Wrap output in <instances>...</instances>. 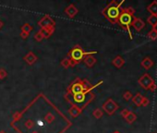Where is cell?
<instances>
[{
    "instance_id": "1",
    "label": "cell",
    "mask_w": 157,
    "mask_h": 133,
    "mask_svg": "<svg viewBox=\"0 0 157 133\" xmlns=\"http://www.w3.org/2000/svg\"><path fill=\"white\" fill-rule=\"evenodd\" d=\"M123 3H124V1L120 2L119 4L117 1H112L104 10H103V14H104L113 24L117 22L119 15H120V9H119V7H120V6Z\"/></svg>"
},
{
    "instance_id": "2",
    "label": "cell",
    "mask_w": 157,
    "mask_h": 133,
    "mask_svg": "<svg viewBox=\"0 0 157 133\" xmlns=\"http://www.w3.org/2000/svg\"><path fill=\"white\" fill-rule=\"evenodd\" d=\"M90 91H84V93H77V94H72L73 100H74V105L77 106L78 105L81 107L87 105V103L89 101H91V99H93V94H89Z\"/></svg>"
},
{
    "instance_id": "3",
    "label": "cell",
    "mask_w": 157,
    "mask_h": 133,
    "mask_svg": "<svg viewBox=\"0 0 157 133\" xmlns=\"http://www.w3.org/2000/svg\"><path fill=\"white\" fill-rule=\"evenodd\" d=\"M132 20H133V16H131L129 14H127L123 11L120 12V15H119V18H118V20H117V22L121 25V27L125 29L126 31L129 32L130 38H131V32H130V30H129V26L132 23Z\"/></svg>"
},
{
    "instance_id": "4",
    "label": "cell",
    "mask_w": 157,
    "mask_h": 133,
    "mask_svg": "<svg viewBox=\"0 0 157 133\" xmlns=\"http://www.w3.org/2000/svg\"><path fill=\"white\" fill-rule=\"evenodd\" d=\"M89 82L87 81H78V82H74L73 84L70 86L69 91H71L72 94H77V93H84L85 90L87 91L88 90H92L89 89Z\"/></svg>"
},
{
    "instance_id": "5",
    "label": "cell",
    "mask_w": 157,
    "mask_h": 133,
    "mask_svg": "<svg viewBox=\"0 0 157 133\" xmlns=\"http://www.w3.org/2000/svg\"><path fill=\"white\" fill-rule=\"evenodd\" d=\"M138 82H139V84L142 87V88L148 90L151 87V85L152 84V83L154 82V79H152L148 73H145V74H143L142 76L139 79Z\"/></svg>"
},
{
    "instance_id": "6",
    "label": "cell",
    "mask_w": 157,
    "mask_h": 133,
    "mask_svg": "<svg viewBox=\"0 0 157 133\" xmlns=\"http://www.w3.org/2000/svg\"><path fill=\"white\" fill-rule=\"evenodd\" d=\"M103 108H104V110L106 112L108 115H113L115 111L118 109V105L117 103L114 102L112 99H108L107 101L104 103V105H103Z\"/></svg>"
},
{
    "instance_id": "7",
    "label": "cell",
    "mask_w": 157,
    "mask_h": 133,
    "mask_svg": "<svg viewBox=\"0 0 157 133\" xmlns=\"http://www.w3.org/2000/svg\"><path fill=\"white\" fill-rule=\"evenodd\" d=\"M93 53H95V52H92V53H85L82 51L81 49L78 48V46L75 47L71 52H70V56H71L72 59L77 62V61H80L81 59L83 58V56L85 55H90V54H93Z\"/></svg>"
},
{
    "instance_id": "8",
    "label": "cell",
    "mask_w": 157,
    "mask_h": 133,
    "mask_svg": "<svg viewBox=\"0 0 157 133\" xmlns=\"http://www.w3.org/2000/svg\"><path fill=\"white\" fill-rule=\"evenodd\" d=\"M131 25L136 31L140 32V31H142L144 27H145V22H144L142 19H140L139 18H133V20H132Z\"/></svg>"
},
{
    "instance_id": "9",
    "label": "cell",
    "mask_w": 157,
    "mask_h": 133,
    "mask_svg": "<svg viewBox=\"0 0 157 133\" xmlns=\"http://www.w3.org/2000/svg\"><path fill=\"white\" fill-rule=\"evenodd\" d=\"M142 66L143 69H145L146 70H149L152 69V66H154V61H152L150 57H145L143 58V60L142 61Z\"/></svg>"
},
{
    "instance_id": "10",
    "label": "cell",
    "mask_w": 157,
    "mask_h": 133,
    "mask_svg": "<svg viewBox=\"0 0 157 133\" xmlns=\"http://www.w3.org/2000/svg\"><path fill=\"white\" fill-rule=\"evenodd\" d=\"M112 63H113V65L115 66V68L120 69V68H122V66H124V64H125V60H124V58H122L121 56H117L113 60Z\"/></svg>"
},
{
    "instance_id": "11",
    "label": "cell",
    "mask_w": 157,
    "mask_h": 133,
    "mask_svg": "<svg viewBox=\"0 0 157 133\" xmlns=\"http://www.w3.org/2000/svg\"><path fill=\"white\" fill-rule=\"evenodd\" d=\"M147 10L150 12L152 15L157 16V1H152L150 5L148 6Z\"/></svg>"
},
{
    "instance_id": "12",
    "label": "cell",
    "mask_w": 157,
    "mask_h": 133,
    "mask_svg": "<svg viewBox=\"0 0 157 133\" xmlns=\"http://www.w3.org/2000/svg\"><path fill=\"white\" fill-rule=\"evenodd\" d=\"M142 95L140 94V93H138L137 94L135 95V96L132 97V102L137 106H142Z\"/></svg>"
},
{
    "instance_id": "13",
    "label": "cell",
    "mask_w": 157,
    "mask_h": 133,
    "mask_svg": "<svg viewBox=\"0 0 157 133\" xmlns=\"http://www.w3.org/2000/svg\"><path fill=\"white\" fill-rule=\"evenodd\" d=\"M84 62L86 63V65H87L88 66H93L94 64H95V58L93 57V56H87L85 57V59H84Z\"/></svg>"
},
{
    "instance_id": "14",
    "label": "cell",
    "mask_w": 157,
    "mask_h": 133,
    "mask_svg": "<svg viewBox=\"0 0 157 133\" xmlns=\"http://www.w3.org/2000/svg\"><path fill=\"white\" fill-rule=\"evenodd\" d=\"M66 12H67L68 15L69 17H73V16H75V15H76V13L78 12V10H77V8H76V7H74L71 5L69 7H68L67 9H66Z\"/></svg>"
},
{
    "instance_id": "15",
    "label": "cell",
    "mask_w": 157,
    "mask_h": 133,
    "mask_svg": "<svg viewBox=\"0 0 157 133\" xmlns=\"http://www.w3.org/2000/svg\"><path fill=\"white\" fill-rule=\"evenodd\" d=\"M147 22L150 24V25H152V27L155 26V25L157 24V16H155V15H151L147 19Z\"/></svg>"
},
{
    "instance_id": "16",
    "label": "cell",
    "mask_w": 157,
    "mask_h": 133,
    "mask_svg": "<svg viewBox=\"0 0 157 133\" xmlns=\"http://www.w3.org/2000/svg\"><path fill=\"white\" fill-rule=\"evenodd\" d=\"M136 118H137V116H136V115L134 113H132V112H130V113L126 116V120L127 121V123H129V124L133 123L136 120Z\"/></svg>"
},
{
    "instance_id": "17",
    "label": "cell",
    "mask_w": 157,
    "mask_h": 133,
    "mask_svg": "<svg viewBox=\"0 0 157 133\" xmlns=\"http://www.w3.org/2000/svg\"><path fill=\"white\" fill-rule=\"evenodd\" d=\"M147 36L150 38L151 40H152V41H155L156 39H157V32L152 29V30H151L150 32H148V34H147Z\"/></svg>"
},
{
    "instance_id": "18",
    "label": "cell",
    "mask_w": 157,
    "mask_h": 133,
    "mask_svg": "<svg viewBox=\"0 0 157 133\" xmlns=\"http://www.w3.org/2000/svg\"><path fill=\"white\" fill-rule=\"evenodd\" d=\"M25 59L27 60L28 63L32 64V63H34V62L36 60V57L34 56V54H32V53H30V54H28V56L25 57Z\"/></svg>"
},
{
    "instance_id": "19",
    "label": "cell",
    "mask_w": 157,
    "mask_h": 133,
    "mask_svg": "<svg viewBox=\"0 0 157 133\" xmlns=\"http://www.w3.org/2000/svg\"><path fill=\"white\" fill-rule=\"evenodd\" d=\"M121 11L123 12H125V13L127 14H129L131 16H133L135 14V9L133 7H126V8H124V9H122Z\"/></svg>"
},
{
    "instance_id": "20",
    "label": "cell",
    "mask_w": 157,
    "mask_h": 133,
    "mask_svg": "<svg viewBox=\"0 0 157 133\" xmlns=\"http://www.w3.org/2000/svg\"><path fill=\"white\" fill-rule=\"evenodd\" d=\"M123 97H124V99H125V100H127V101H129L130 99H132V94H131L130 91H127L126 93L123 94Z\"/></svg>"
},
{
    "instance_id": "21",
    "label": "cell",
    "mask_w": 157,
    "mask_h": 133,
    "mask_svg": "<svg viewBox=\"0 0 157 133\" xmlns=\"http://www.w3.org/2000/svg\"><path fill=\"white\" fill-rule=\"evenodd\" d=\"M93 116H95L96 118H100L101 116H103V111L101 109H96L95 111L93 112Z\"/></svg>"
},
{
    "instance_id": "22",
    "label": "cell",
    "mask_w": 157,
    "mask_h": 133,
    "mask_svg": "<svg viewBox=\"0 0 157 133\" xmlns=\"http://www.w3.org/2000/svg\"><path fill=\"white\" fill-rule=\"evenodd\" d=\"M149 103H150V101L147 97H142V106H147Z\"/></svg>"
},
{
    "instance_id": "23",
    "label": "cell",
    "mask_w": 157,
    "mask_h": 133,
    "mask_svg": "<svg viewBox=\"0 0 157 133\" xmlns=\"http://www.w3.org/2000/svg\"><path fill=\"white\" fill-rule=\"evenodd\" d=\"M130 113V111L129 110V109H123L122 111H121V116H123L124 118H126V116L129 115Z\"/></svg>"
},
{
    "instance_id": "24",
    "label": "cell",
    "mask_w": 157,
    "mask_h": 133,
    "mask_svg": "<svg viewBox=\"0 0 157 133\" xmlns=\"http://www.w3.org/2000/svg\"><path fill=\"white\" fill-rule=\"evenodd\" d=\"M31 30H32V27L29 26L28 24H25V25H24V26L22 27V31H23V32H29Z\"/></svg>"
},
{
    "instance_id": "25",
    "label": "cell",
    "mask_w": 157,
    "mask_h": 133,
    "mask_svg": "<svg viewBox=\"0 0 157 133\" xmlns=\"http://www.w3.org/2000/svg\"><path fill=\"white\" fill-rule=\"evenodd\" d=\"M156 89H157V86H156V83H155V81H154V82L151 85L150 88H149V90H151L152 91H156Z\"/></svg>"
},
{
    "instance_id": "26",
    "label": "cell",
    "mask_w": 157,
    "mask_h": 133,
    "mask_svg": "<svg viewBox=\"0 0 157 133\" xmlns=\"http://www.w3.org/2000/svg\"><path fill=\"white\" fill-rule=\"evenodd\" d=\"M35 38H36V40H41V39L43 38V35L41 34V33H39V34L37 33V34L35 35Z\"/></svg>"
},
{
    "instance_id": "27",
    "label": "cell",
    "mask_w": 157,
    "mask_h": 133,
    "mask_svg": "<svg viewBox=\"0 0 157 133\" xmlns=\"http://www.w3.org/2000/svg\"><path fill=\"white\" fill-rule=\"evenodd\" d=\"M152 29H154V30L157 32V24L155 25V26H154V27H152Z\"/></svg>"
},
{
    "instance_id": "28",
    "label": "cell",
    "mask_w": 157,
    "mask_h": 133,
    "mask_svg": "<svg viewBox=\"0 0 157 133\" xmlns=\"http://www.w3.org/2000/svg\"><path fill=\"white\" fill-rule=\"evenodd\" d=\"M114 133H120V132H119V131H115Z\"/></svg>"
},
{
    "instance_id": "29",
    "label": "cell",
    "mask_w": 157,
    "mask_h": 133,
    "mask_svg": "<svg viewBox=\"0 0 157 133\" xmlns=\"http://www.w3.org/2000/svg\"><path fill=\"white\" fill-rule=\"evenodd\" d=\"M2 26V22L1 21H0V27H1Z\"/></svg>"
}]
</instances>
